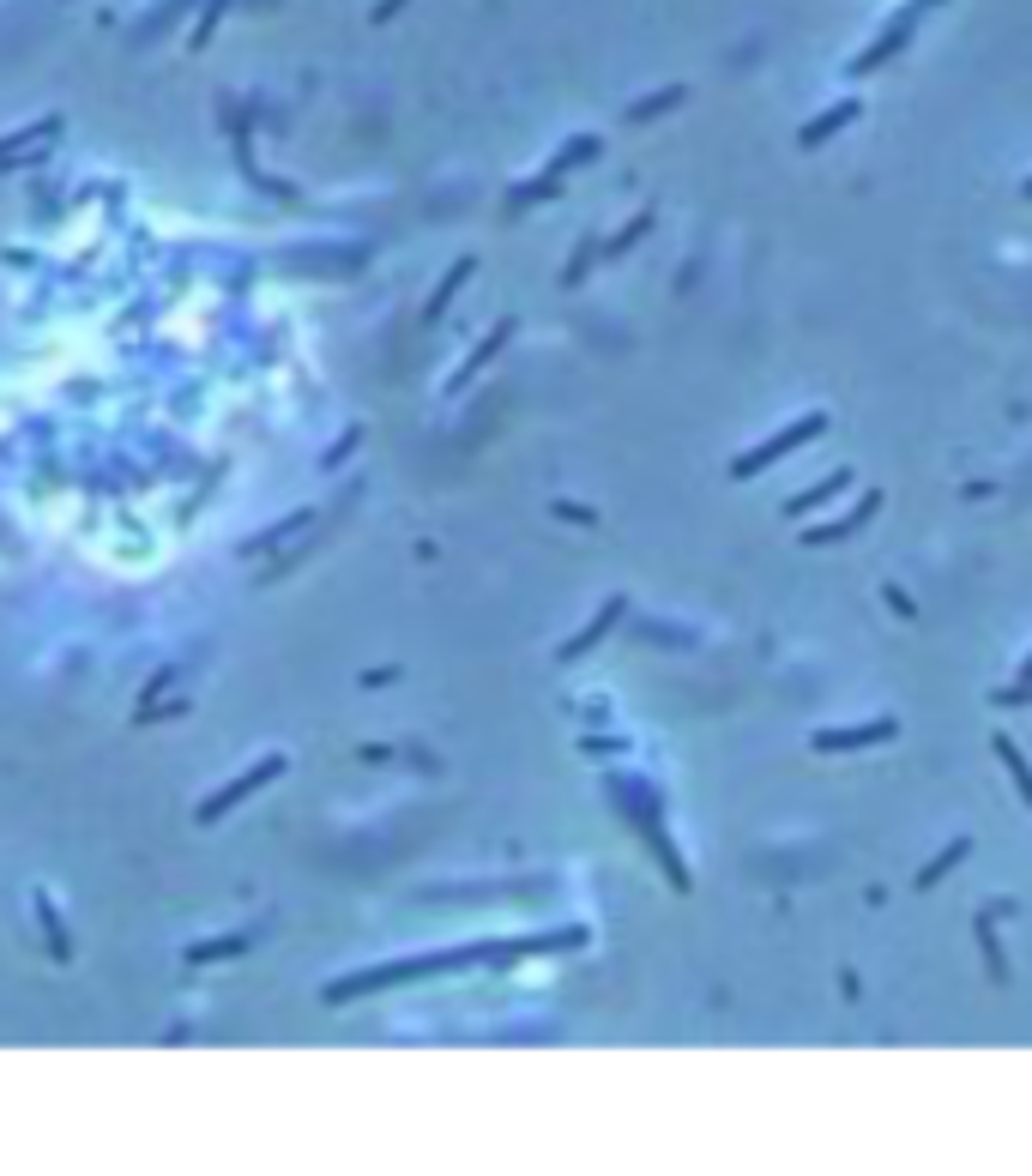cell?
Masks as SVG:
<instances>
[{
	"label": "cell",
	"mask_w": 1032,
	"mask_h": 1176,
	"mask_svg": "<svg viewBox=\"0 0 1032 1176\" xmlns=\"http://www.w3.org/2000/svg\"><path fill=\"white\" fill-rule=\"evenodd\" d=\"M822 429H828V416H822V411H809L803 422H791V429H779V435H773V441H761L755 453H737V458H731V477H755V471H767L773 458H785V453H797L803 441H815V435H822Z\"/></svg>",
	"instance_id": "cell-1"
},
{
	"label": "cell",
	"mask_w": 1032,
	"mask_h": 1176,
	"mask_svg": "<svg viewBox=\"0 0 1032 1176\" xmlns=\"http://www.w3.org/2000/svg\"><path fill=\"white\" fill-rule=\"evenodd\" d=\"M930 7H936V0H912V7L900 13V24H887V37H881V43H875V49H870V55L858 61V73H870L875 61H887V49H900V43H906V30H912V24H918L923 13H930Z\"/></svg>",
	"instance_id": "cell-2"
},
{
	"label": "cell",
	"mask_w": 1032,
	"mask_h": 1176,
	"mask_svg": "<svg viewBox=\"0 0 1032 1176\" xmlns=\"http://www.w3.org/2000/svg\"><path fill=\"white\" fill-rule=\"evenodd\" d=\"M894 724L875 719V724H858V730H815V748H870V742H887Z\"/></svg>",
	"instance_id": "cell-3"
},
{
	"label": "cell",
	"mask_w": 1032,
	"mask_h": 1176,
	"mask_svg": "<svg viewBox=\"0 0 1032 1176\" xmlns=\"http://www.w3.org/2000/svg\"><path fill=\"white\" fill-rule=\"evenodd\" d=\"M851 115H858V97H845V103H833V109H822V115H815V121L803 127V146H822V139H828V133H839Z\"/></svg>",
	"instance_id": "cell-4"
},
{
	"label": "cell",
	"mask_w": 1032,
	"mask_h": 1176,
	"mask_svg": "<svg viewBox=\"0 0 1032 1176\" xmlns=\"http://www.w3.org/2000/svg\"><path fill=\"white\" fill-rule=\"evenodd\" d=\"M875 507H881V495H864V501H858V513H851V519H839V525H822V531H809V544H833V538H845V531H858V525H864V519H870Z\"/></svg>",
	"instance_id": "cell-5"
},
{
	"label": "cell",
	"mask_w": 1032,
	"mask_h": 1176,
	"mask_svg": "<svg viewBox=\"0 0 1032 1176\" xmlns=\"http://www.w3.org/2000/svg\"><path fill=\"white\" fill-rule=\"evenodd\" d=\"M839 489H845V471H833L828 483H815L809 495H791V501H785V513H809V507H822V501H833Z\"/></svg>",
	"instance_id": "cell-6"
},
{
	"label": "cell",
	"mask_w": 1032,
	"mask_h": 1176,
	"mask_svg": "<svg viewBox=\"0 0 1032 1176\" xmlns=\"http://www.w3.org/2000/svg\"><path fill=\"white\" fill-rule=\"evenodd\" d=\"M966 850H972V845H966V839H954V845H948V850H942V857H936V863H930V869H923V875H918V887H936V881H942V875H948V869H954V863H960V857H966Z\"/></svg>",
	"instance_id": "cell-7"
},
{
	"label": "cell",
	"mask_w": 1032,
	"mask_h": 1176,
	"mask_svg": "<svg viewBox=\"0 0 1032 1176\" xmlns=\"http://www.w3.org/2000/svg\"><path fill=\"white\" fill-rule=\"evenodd\" d=\"M996 755H1003V766L1014 772V784L1026 791V803H1032V772H1026V761H1020V748L1009 742V736H996Z\"/></svg>",
	"instance_id": "cell-8"
},
{
	"label": "cell",
	"mask_w": 1032,
	"mask_h": 1176,
	"mask_svg": "<svg viewBox=\"0 0 1032 1176\" xmlns=\"http://www.w3.org/2000/svg\"><path fill=\"white\" fill-rule=\"evenodd\" d=\"M676 97H683V91H676V85H670V91H664V97H647V103H634V109H628V121H647V115H658V109H670V103H676Z\"/></svg>",
	"instance_id": "cell-9"
},
{
	"label": "cell",
	"mask_w": 1032,
	"mask_h": 1176,
	"mask_svg": "<svg viewBox=\"0 0 1032 1176\" xmlns=\"http://www.w3.org/2000/svg\"><path fill=\"white\" fill-rule=\"evenodd\" d=\"M1020 670H1026V675H1032V658H1026V664H1020Z\"/></svg>",
	"instance_id": "cell-10"
},
{
	"label": "cell",
	"mask_w": 1032,
	"mask_h": 1176,
	"mask_svg": "<svg viewBox=\"0 0 1032 1176\" xmlns=\"http://www.w3.org/2000/svg\"><path fill=\"white\" fill-rule=\"evenodd\" d=\"M1026 194H1032V182H1026Z\"/></svg>",
	"instance_id": "cell-11"
}]
</instances>
